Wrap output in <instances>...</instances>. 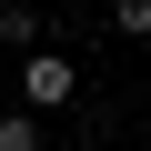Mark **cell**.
<instances>
[{"mask_svg":"<svg viewBox=\"0 0 151 151\" xmlns=\"http://www.w3.org/2000/svg\"><path fill=\"white\" fill-rule=\"evenodd\" d=\"M0 50L30 60V50H40V10H20V0H10V10H0Z\"/></svg>","mask_w":151,"mask_h":151,"instance_id":"obj_2","label":"cell"},{"mask_svg":"<svg viewBox=\"0 0 151 151\" xmlns=\"http://www.w3.org/2000/svg\"><path fill=\"white\" fill-rule=\"evenodd\" d=\"M111 30L121 40H151V0H111Z\"/></svg>","mask_w":151,"mask_h":151,"instance_id":"obj_3","label":"cell"},{"mask_svg":"<svg viewBox=\"0 0 151 151\" xmlns=\"http://www.w3.org/2000/svg\"><path fill=\"white\" fill-rule=\"evenodd\" d=\"M0 151H40V121L30 111H0Z\"/></svg>","mask_w":151,"mask_h":151,"instance_id":"obj_4","label":"cell"},{"mask_svg":"<svg viewBox=\"0 0 151 151\" xmlns=\"http://www.w3.org/2000/svg\"><path fill=\"white\" fill-rule=\"evenodd\" d=\"M70 101H81V60L70 50H30L20 60V111L40 121V111H70Z\"/></svg>","mask_w":151,"mask_h":151,"instance_id":"obj_1","label":"cell"}]
</instances>
